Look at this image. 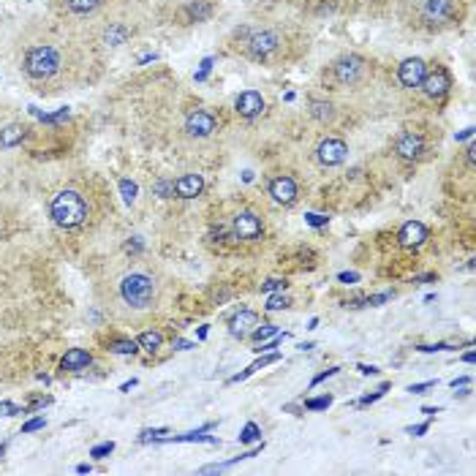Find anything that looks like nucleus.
I'll list each match as a JSON object with an SVG mask.
<instances>
[{
  "instance_id": "1",
  "label": "nucleus",
  "mask_w": 476,
  "mask_h": 476,
  "mask_svg": "<svg viewBox=\"0 0 476 476\" xmlns=\"http://www.w3.org/2000/svg\"><path fill=\"white\" fill-rule=\"evenodd\" d=\"M49 215H52V221L58 223V226H63V229H76V226H82V223L88 221L90 204H88V199L79 190L63 188L52 196Z\"/></svg>"
},
{
  "instance_id": "2",
  "label": "nucleus",
  "mask_w": 476,
  "mask_h": 476,
  "mask_svg": "<svg viewBox=\"0 0 476 476\" xmlns=\"http://www.w3.org/2000/svg\"><path fill=\"white\" fill-rule=\"evenodd\" d=\"M120 297L128 308L133 311H147L158 299V284L147 272H128L120 281Z\"/></svg>"
},
{
  "instance_id": "3",
  "label": "nucleus",
  "mask_w": 476,
  "mask_h": 476,
  "mask_svg": "<svg viewBox=\"0 0 476 476\" xmlns=\"http://www.w3.org/2000/svg\"><path fill=\"white\" fill-rule=\"evenodd\" d=\"M60 68V55L52 47H33L25 55V71L33 79H49Z\"/></svg>"
},
{
  "instance_id": "4",
  "label": "nucleus",
  "mask_w": 476,
  "mask_h": 476,
  "mask_svg": "<svg viewBox=\"0 0 476 476\" xmlns=\"http://www.w3.org/2000/svg\"><path fill=\"white\" fill-rule=\"evenodd\" d=\"M349 156V147L343 139H324L316 147V161L321 166H338Z\"/></svg>"
},
{
  "instance_id": "5",
  "label": "nucleus",
  "mask_w": 476,
  "mask_h": 476,
  "mask_svg": "<svg viewBox=\"0 0 476 476\" xmlns=\"http://www.w3.org/2000/svg\"><path fill=\"white\" fill-rule=\"evenodd\" d=\"M419 88L430 95V98H441V95H446L449 93V88H452L449 71L441 68V65H436L433 71H427V74H425V79H422V85H419Z\"/></svg>"
},
{
  "instance_id": "6",
  "label": "nucleus",
  "mask_w": 476,
  "mask_h": 476,
  "mask_svg": "<svg viewBox=\"0 0 476 476\" xmlns=\"http://www.w3.org/2000/svg\"><path fill=\"white\" fill-rule=\"evenodd\" d=\"M425 74H427V65H425L422 58L403 60L400 68H397V79H400V85H403V88H409V90H413V88H419V85H422Z\"/></svg>"
},
{
  "instance_id": "7",
  "label": "nucleus",
  "mask_w": 476,
  "mask_h": 476,
  "mask_svg": "<svg viewBox=\"0 0 476 476\" xmlns=\"http://www.w3.org/2000/svg\"><path fill=\"white\" fill-rule=\"evenodd\" d=\"M270 196L278 204H294L297 202V183H294V177H288V174L272 177L270 180Z\"/></svg>"
},
{
  "instance_id": "8",
  "label": "nucleus",
  "mask_w": 476,
  "mask_h": 476,
  "mask_svg": "<svg viewBox=\"0 0 476 476\" xmlns=\"http://www.w3.org/2000/svg\"><path fill=\"white\" fill-rule=\"evenodd\" d=\"M215 126H218V120L210 115V112H202V109H196V112H190L188 117H186V131H188L190 136H210L213 131H215Z\"/></svg>"
},
{
  "instance_id": "9",
  "label": "nucleus",
  "mask_w": 476,
  "mask_h": 476,
  "mask_svg": "<svg viewBox=\"0 0 476 476\" xmlns=\"http://www.w3.org/2000/svg\"><path fill=\"white\" fill-rule=\"evenodd\" d=\"M248 47H251V55L261 60V58H267V55H272L278 49V35L272 31H256L251 35V41H248Z\"/></svg>"
},
{
  "instance_id": "10",
  "label": "nucleus",
  "mask_w": 476,
  "mask_h": 476,
  "mask_svg": "<svg viewBox=\"0 0 476 476\" xmlns=\"http://www.w3.org/2000/svg\"><path fill=\"white\" fill-rule=\"evenodd\" d=\"M234 234L240 240H258L261 237V218L256 213H240L234 218Z\"/></svg>"
},
{
  "instance_id": "11",
  "label": "nucleus",
  "mask_w": 476,
  "mask_h": 476,
  "mask_svg": "<svg viewBox=\"0 0 476 476\" xmlns=\"http://www.w3.org/2000/svg\"><path fill=\"white\" fill-rule=\"evenodd\" d=\"M362 68H365L362 58H356V55H349V58H340V60L335 63V76H338V82H343V85H351V82H356V79L362 76Z\"/></svg>"
},
{
  "instance_id": "12",
  "label": "nucleus",
  "mask_w": 476,
  "mask_h": 476,
  "mask_svg": "<svg viewBox=\"0 0 476 476\" xmlns=\"http://www.w3.org/2000/svg\"><path fill=\"white\" fill-rule=\"evenodd\" d=\"M234 109H237L240 117H256L264 109V98H261V93H256V90H245L243 95H237Z\"/></svg>"
},
{
  "instance_id": "13",
  "label": "nucleus",
  "mask_w": 476,
  "mask_h": 476,
  "mask_svg": "<svg viewBox=\"0 0 476 476\" xmlns=\"http://www.w3.org/2000/svg\"><path fill=\"white\" fill-rule=\"evenodd\" d=\"M256 327H258V313L256 311H240V313H234L229 318V332L234 338H245L248 332H254Z\"/></svg>"
},
{
  "instance_id": "14",
  "label": "nucleus",
  "mask_w": 476,
  "mask_h": 476,
  "mask_svg": "<svg viewBox=\"0 0 476 476\" xmlns=\"http://www.w3.org/2000/svg\"><path fill=\"white\" fill-rule=\"evenodd\" d=\"M454 17V0H425L427 22H449Z\"/></svg>"
},
{
  "instance_id": "15",
  "label": "nucleus",
  "mask_w": 476,
  "mask_h": 476,
  "mask_svg": "<svg viewBox=\"0 0 476 476\" xmlns=\"http://www.w3.org/2000/svg\"><path fill=\"white\" fill-rule=\"evenodd\" d=\"M397 240H400V245H403V248H419V245L427 240V229H425V223L409 221L403 229H400Z\"/></svg>"
},
{
  "instance_id": "16",
  "label": "nucleus",
  "mask_w": 476,
  "mask_h": 476,
  "mask_svg": "<svg viewBox=\"0 0 476 476\" xmlns=\"http://www.w3.org/2000/svg\"><path fill=\"white\" fill-rule=\"evenodd\" d=\"M395 150H397V156H400V158L413 161V158H419V156H422L425 142H422V136H416V133H403V136L397 139Z\"/></svg>"
},
{
  "instance_id": "17",
  "label": "nucleus",
  "mask_w": 476,
  "mask_h": 476,
  "mask_svg": "<svg viewBox=\"0 0 476 476\" xmlns=\"http://www.w3.org/2000/svg\"><path fill=\"white\" fill-rule=\"evenodd\" d=\"M90 362H93L90 351L71 349V351H65V356L60 359V368L68 370V373H79V370H88V368H90Z\"/></svg>"
},
{
  "instance_id": "18",
  "label": "nucleus",
  "mask_w": 476,
  "mask_h": 476,
  "mask_svg": "<svg viewBox=\"0 0 476 476\" xmlns=\"http://www.w3.org/2000/svg\"><path fill=\"white\" fill-rule=\"evenodd\" d=\"M202 190H204L202 174H183L180 180H174V193L180 199H196Z\"/></svg>"
},
{
  "instance_id": "19",
  "label": "nucleus",
  "mask_w": 476,
  "mask_h": 476,
  "mask_svg": "<svg viewBox=\"0 0 476 476\" xmlns=\"http://www.w3.org/2000/svg\"><path fill=\"white\" fill-rule=\"evenodd\" d=\"M22 139H25V128L17 126V123H11V126H6L0 131V147H14Z\"/></svg>"
},
{
  "instance_id": "20",
  "label": "nucleus",
  "mask_w": 476,
  "mask_h": 476,
  "mask_svg": "<svg viewBox=\"0 0 476 476\" xmlns=\"http://www.w3.org/2000/svg\"><path fill=\"white\" fill-rule=\"evenodd\" d=\"M136 343H139V349L145 351H158L163 346V335H161L158 329H147V332H142L136 338Z\"/></svg>"
},
{
  "instance_id": "21",
  "label": "nucleus",
  "mask_w": 476,
  "mask_h": 476,
  "mask_svg": "<svg viewBox=\"0 0 476 476\" xmlns=\"http://www.w3.org/2000/svg\"><path fill=\"white\" fill-rule=\"evenodd\" d=\"M311 115L316 117L318 123H329L335 117V109L329 101H311Z\"/></svg>"
},
{
  "instance_id": "22",
  "label": "nucleus",
  "mask_w": 476,
  "mask_h": 476,
  "mask_svg": "<svg viewBox=\"0 0 476 476\" xmlns=\"http://www.w3.org/2000/svg\"><path fill=\"white\" fill-rule=\"evenodd\" d=\"M126 41H128V28H123V25H112L109 31L104 33V44L106 47H120Z\"/></svg>"
},
{
  "instance_id": "23",
  "label": "nucleus",
  "mask_w": 476,
  "mask_h": 476,
  "mask_svg": "<svg viewBox=\"0 0 476 476\" xmlns=\"http://www.w3.org/2000/svg\"><path fill=\"white\" fill-rule=\"evenodd\" d=\"M258 438H261V427H258L256 422H248V425L240 430V444H254Z\"/></svg>"
},
{
  "instance_id": "24",
  "label": "nucleus",
  "mask_w": 476,
  "mask_h": 476,
  "mask_svg": "<svg viewBox=\"0 0 476 476\" xmlns=\"http://www.w3.org/2000/svg\"><path fill=\"white\" fill-rule=\"evenodd\" d=\"M101 6V0H68V8L74 14H90Z\"/></svg>"
},
{
  "instance_id": "25",
  "label": "nucleus",
  "mask_w": 476,
  "mask_h": 476,
  "mask_svg": "<svg viewBox=\"0 0 476 476\" xmlns=\"http://www.w3.org/2000/svg\"><path fill=\"white\" fill-rule=\"evenodd\" d=\"M153 190H156V196H161V199H172V196H174V180L161 177V180H156Z\"/></svg>"
},
{
  "instance_id": "26",
  "label": "nucleus",
  "mask_w": 476,
  "mask_h": 476,
  "mask_svg": "<svg viewBox=\"0 0 476 476\" xmlns=\"http://www.w3.org/2000/svg\"><path fill=\"white\" fill-rule=\"evenodd\" d=\"M117 186H120V193H123V202H126V204H133V202H136V193H139L136 183H131V180L123 177Z\"/></svg>"
},
{
  "instance_id": "27",
  "label": "nucleus",
  "mask_w": 476,
  "mask_h": 476,
  "mask_svg": "<svg viewBox=\"0 0 476 476\" xmlns=\"http://www.w3.org/2000/svg\"><path fill=\"white\" fill-rule=\"evenodd\" d=\"M109 351H115V354H136V351H139V343L123 338V340H115V343L109 346Z\"/></svg>"
},
{
  "instance_id": "28",
  "label": "nucleus",
  "mask_w": 476,
  "mask_h": 476,
  "mask_svg": "<svg viewBox=\"0 0 476 476\" xmlns=\"http://www.w3.org/2000/svg\"><path fill=\"white\" fill-rule=\"evenodd\" d=\"M188 17L190 19H196V22L207 19V17H210V6H207V3H193V6H188Z\"/></svg>"
},
{
  "instance_id": "29",
  "label": "nucleus",
  "mask_w": 476,
  "mask_h": 476,
  "mask_svg": "<svg viewBox=\"0 0 476 476\" xmlns=\"http://www.w3.org/2000/svg\"><path fill=\"white\" fill-rule=\"evenodd\" d=\"M272 335H278V327H275V324H264L261 329H254V338L258 343L267 340V338H272Z\"/></svg>"
},
{
  "instance_id": "30",
  "label": "nucleus",
  "mask_w": 476,
  "mask_h": 476,
  "mask_svg": "<svg viewBox=\"0 0 476 476\" xmlns=\"http://www.w3.org/2000/svg\"><path fill=\"white\" fill-rule=\"evenodd\" d=\"M284 308H288V299H286L284 294L267 299V311H284Z\"/></svg>"
},
{
  "instance_id": "31",
  "label": "nucleus",
  "mask_w": 476,
  "mask_h": 476,
  "mask_svg": "<svg viewBox=\"0 0 476 476\" xmlns=\"http://www.w3.org/2000/svg\"><path fill=\"white\" fill-rule=\"evenodd\" d=\"M329 403H332V397H329V395H327V397H313V400H308V403H305V409H308V411H318V409H327Z\"/></svg>"
},
{
  "instance_id": "32",
  "label": "nucleus",
  "mask_w": 476,
  "mask_h": 476,
  "mask_svg": "<svg viewBox=\"0 0 476 476\" xmlns=\"http://www.w3.org/2000/svg\"><path fill=\"white\" fill-rule=\"evenodd\" d=\"M275 288H286V281H278V278H272V281L261 284V291H264V294H270V291H275Z\"/></svg>"
},
{
  "instance_id": "33",
  "label": "nucleus",
  "mask_w": 476,
  "mask_h": 476,
  "mask_svg": "<svg viewBox=\"0 0 476 476\" xmlns=\"http://www.w3.org/2000/svg\"><path fill=\"white\" fill-rule=\"evenodd\" d=\"M112 449H115V444H112V441H109V444H101V446H95L93 452H90V454H93V457H104V454H109V452H112Z\"/></svg>"
},
{
  "instance_id": "34",
  "label": "nucleus",
  "mask_w": 476,
  "mask_h": 476,
  "mask_svg": "<svg viewBox=\"0 0 476 476\" xmlns=\"http://www.w3.org/2000/svg\"><path fill=\"white\" fill-rule=\"evenodd\" d=\"M44 425H47V422H44V419H31V422H28V425H25V427H22V433H33V430H41V427H44Z\"/></svg>"
},
{
  "instance_id": "35",
  "label": "nucleus",
  "mask_w": 476,
  "mask_h": 476,
  "mask_svg": "<svg viewBox=\"0 0 476 476\" xmlns=\"http://www.w3.org/2000/svg\"><path fill=\"white\" fill-rule=\"evenodd\" d=\"M0 413L3 416H14V413H19V409L14 403H0Z\"/></svg>"
},
{
  "instance_id": "36",
  "label": "nucleus",
  "mask_w": 476,
  "mask_h": 476,
  "mask_svg": "<svg viewBox=\"0 0 476 476\" xmlns=\"http://www.w3.org/2000/svg\"><path fill=\"white\" fill-rule=\"evenodd\" d=\"M305 218H308L311 226H324V223H327V215H316V213H311V215H305Z\"/></svg>"
},
{
  "instance_id": "37",
  "label": "nucleus",
  "mask_w": 476,
  "mask_h": 476,
  "mask_svg": "<svg viewBox=\"0 0 476 476\" xmlns=\"http://www.w3.org/2000/svg\"><path fill=\"white\" fill-rule=\"evenodd\" d=\"M163 433H166L163 427H161V430H145V433H142V441H150V438H158V436H163Z\"/></svg>"
},
{
  "instance_id": "38",
  "label": "nucleus",
  "mask_w": 476,
  "mask_h": 476,
  "mask_svg": "<svg viewBox=\"0 0 476 476\" xmlns=\"http://www.w3.org/2000/svg\"><path fill=\"white\" fill-rule=\"evenodd\" d=\"M433 384H436V381H425V384H411V386H409V392H425V389H430Z\"/></svg>"
},
{
  "instance_id": "39",
  "label": "nucleus",
  "mask_w": 476,
  "mask_h": 476,
  "mask_svg": "<svg viewBox=\"0 0 476 476\" xmlns=\"http://www.w3.org/2000/svg\"><path fill=\"white\" fill-rule=\"evenodd\" d=\"M335 373H338V368H329V370H324L321 376H316V379H313V386H316V384H321L324 379H329V376H335Z\"/></svg>"
},
{
  "instance_id": "40",
  "label": "nucleus",
  "mask_w": 476,
  "mask_h": 476,
  "mask_svg": "<svg viewBox=\"0 0 476 476\" xmlns=\"http://www.w3.org/2000/svg\"><path fill=\"white\" fill-rule=\"evenodd\" d=\"M427 427H430V425L425 422V425H416V427H409V433H411V436H422V433H427Z\"/></svg>"
},
{
  "instance_id": "41",
  "label": "nucleus",
  "mask_w": 476,
  "mask_h": 476,
  "mask_svg": "<svg viewBox=\"0 0 476 476\" xmlns=\"http://www.w3.org/2000/svg\"><path fill=\"white\" fill-rule=\"evenodd\" d=\"M359 373H365V376H376V373H379V368H373V365H359Z\"/></svg>"
},
{
  "instance_id": "42",
  "label": "nucleus",
  "mask_w": 476,
  "mask_h": 476,
  "mask_svg": "<svg viewBox=\"0 0 476 476\" xmlns=\"http://www.w3.org/2000/svg\"><path fill=\"white\" fill-rule=\"evenodd\" d=\"M340 281H343V284H354V281H359V275H356V272H343Z\"/></svg>"
},
{
  "instance_id": "43",
  "label": "nucleus",
  "mask_w": 476,
  "mask_h": 476,
  "mask_svg": "<svg viewBox=\"0 0 476 476\" xmlns=\"http://www.w3.org/2000/svg\"><path fill=\"white\" fill-rule=\"evenodd\" d=\"M174 346H177V349H180V351H188V349H190V343H188V340H177Z\"/></svg>"
}]
</instances>
